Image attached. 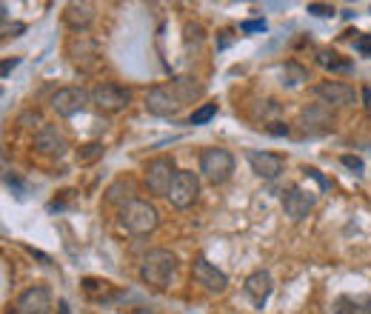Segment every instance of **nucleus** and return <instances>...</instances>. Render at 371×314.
<instances>
[{
  "mask_svg": "<svg viewBox=\"0 0 371 314\" xmlns=\"http://www.w3.org/2000/svg\"><path fill=\"white\" fill-rule=\"evenodd\" d=\"M200 94V86L192 77H174L166 86H154L146 92V112L157 117H174L186 103Z\"/></svg>",
  "mask_w": 371,
  "mask_h": 314,
  "instance_id": "1",
  "label": "nucleus"
},
{
  "mask_svg": "<svg viewBox=\"0 0 371 314\" xmlns=\"http://www.w3.org/2000/svg\"><path fill=\"white\" fill-rule=\"evenodd\" d=\"M177 271V257L168 249H151L140 263V280L154 291H166Z\"/></svg>",
  "mask_w": 371,
  "mask_h": 314,
  "instance_id": "2",
  "label": "nucleus"
},
{
  "mask_svg": "<svg viewBox=\"0 0 371 314\" xmlns=\"http://www.w3.org/2000/svg\"><path fill=\"white\" fill-rule=\"evenodd\" d=\"M157 223H160V215H157V209L151 206V203H146V200H134V203H129V206H123L120 209V226L129 232V234H149V232H154L157 229Z\"/></svg>",
  "mask_w": 371,
  "mask_h": 314,
  "instance_id": "3",
  "label": "nucleus"
},
{
  "mask_svg": "<svg viewBox=\"0 0 371 314\" xmlns=\"http://www.w3.org/2000/svg\"><path fill=\"white\" fill-rule=\"evenodd\" d=\"M200 175L209 183H215V186L226 183L235 175V157H232V151L229 148H206L200 154Z\"/></svg>",
  "mask_w": 371,
  "mask_h": 314,
  "instance_id": "4",
  "label": "nucleus"
},
{
  "mask_svg": "<svg viewBox=\"0 0 371 314\" xmlns=\"http://www.w3.org/2000/svg\"><path fill=\"white\" fill-rule=\"evenodd\" d=\"M143 178H146V186H149L151 195L168 197V189H171V183H174V178H177L174 161H171V157H154V161L146 163Z\"/></svg>",
  "mask_w": 371,
  "mask_h": 314,
  "instance_id": "5",
  "label": "nucleus"
},
{
  "mask_svg": "<svg viewBox=\"0 0 371 314\" xmlns=\"http://www.w3.org/2000/svg\"><path fill=\"white\" fill-rule=\"evenodd\" d=\"M200 197V178L195 172H177L171 189H168V203L174 209H192Z\"/></svg>",
  "mask_w": 371,
  "mask_h": 314,
  "instance_id": "6",
  "label": "nucleus"
},
{
  "mask_svg": "<svg viewBox=\"0 0 371 314\" xmlns=\"http://www.w3.org/2000/svg\"><path fill=\"white\" fill-rule=\"evenodd\" d=\"M89 94H92V103H95L100 112H106V114L123 112V109L131 103V92L123 89V86H117V83H97Z\"/></svg>",
  "mask_w": 371,
  "mask_h": 314,
  "instance_id": "7",
  "label": "nucleus"
},
{
  "mask_svg": "<svg viewBox=\"0 0 371 314\" xmlns=\"http://www.w3.org/2000/svg\"><path fill=\"white\" fill-rule=\"evenodd\" d=\"M86 100H92L89 92H83L80 86H66V89H58V92H55L52 109H55L60 117H75L77 112L86 109Z\"/></svg>",
  "mask_w": 371,
  "mask_h": 314,
  "instance_id": "8",
  "label": "nucleus"
},
{
  "mask_svg": "<svg viewBox=\"0 0 371 314\" xmlns=\"http://www.w3.org/2000/svg\"><path fill=\"white\" fill-rule=\"evenodd\" d=\"M192 274H195V283L203 286L209 294H223V291L229 288V277H226L217 266H212L206 257H198V260H195Z\"/></svg>",
  "mask_w": 371,
  "mask_h": 314,
  "instance_id": "9",
  "label": "nucleus"
},
{
  "mask_svg": "<svg viewBox=\"0 0 371 314\" xmlns=\"http://www.w3.org/2000/svg\"><path fill=\"white\" fill-rule=\"evenodd\" d=\"M314 94L323 100V106H351L357 100L354 89L348 83H340V80H323L314 86Z\"/></svg>",
  "mask_w": 371,
  "mask_h": 314,
  "instance_id": "10",
  "label": "nucleus"
},
{
  "mask_svg": "<svg viewBox=\"0 0 371 314\" xmlns=\"http://www.w3.org/2000/svg\"><path fill=\"white\" fill-rule=\"evenodd\" d=\"M311 209H314V195L311 192H306L300 186H291L289 192H283V212L294 223H300L303 217H308Z\"/></svg>",
  "mask_w": 371,
  "mask_h": 314,
  "instance_id": "11",
  "label": "nucleus"
},
{
  "mask_svg": "<svg viewBox=\"0 0 371 314\" xmlns=\"http://www.w3.org/2000/svg\"><path fill=\"white\" fill-rule=\"evenodd\" d=\"M300 120H303V129H306L308 137L326 134V131H331V126H334V114H331V109L323 106V103H314V106L303 109Z\"/></svg>",
  "mask_w": 371,
  "mask_h": 314,
  "instance_id": "12",
  "label": "nucleus"
},
{
  "mask_svg": "<svg viewBox=\"0 0 371 314\" xmlns=\"http://www.w3.org/2000/svg\"><path fill=\"white\" fill-rule=\"evenodd\" d=\"M249 166H252V172L257 178L274 180V178H280L286 161H283L280 154H271V151H249Z\"/></svg>",
  "mask_w": 371,
  "mask_h": 314,
  "instance_id": "13",
  "label": "nucleus"
},
{
  "mask_svg": "<svg viewBox=\"0 0 371 314\" xmlns=\"http://www.w3.org/2000/svg\"><path fill=\"white\" fill-rule=\"evenodd\" d=\"M52 305V291L46 286H32L18 297V311L21 314H46Z\"/></svg>",
  "mask_w": 371,
  "mask_h": 314,
  "instance_id": "14",
  "label": "nucleus"
},
{
  "mask_svg": "<svg viewBox=\"0 0 371 314\" xmlns=\"http://www.w3.org/2000/svg\"><path fill=\"white\" fill-rule=\"evenodd\" d=\"M246 294H249V300L254 303V305H266V300L271 297V288H274V280H271V274L269 271H263V269H257V271H252L249 277H246Z\"/></svg>",
  "mask_w": 371,
  "mask_h": 314,
  "instance_id": "15",
  "label": "nucleus"
},
{
  "mask_svg": "<svg viewBox=\"0 0 371 314\" xmlns=\"http://www.w3.org/2000/svg\"><path fill=\"white\" fill-rule=\"evenodd\" d=\"M35 148L41 154H58L60 157L66 151V137L58 131V126H43L35 137Z\"/></svg>",
  "mask_w": 371,
  "mask_h": 314,
  "instance_id": "16",
  "label": "nucleus"
},
{
  "mask_svg": "<svg viewBox=\"0 0 371 314\" xmlns=\"http://www.w3.org/2000/svg\"><path fill=\"white\" fill-rule=\"evenodd\" d=\"M66 23L75 29V32H83L92 21H95V6L92 4H69L66 12H63Z\"/></svg>",
  "mask_w": 371,
  "mask_h": 314,
  "instance_id": "17",
  "label": "nucleus"
},
{
  "mask_svg": "<svg viewBox=\"0 0 371 314\" xmlns=\"http://www.w3.org/2000/svg\"><path fill=\"white\" fill-rule=\"evenodd\" d=\"M334 314H371V297L368 294H345L334 300Z\"/></svg>",
  "mask_w": 371,
  "mask_h": 314,
  "instance_id": "18",
  "label": "nucleus"
},
{
  "mask_svg": "<svg viewBox=\"0 0 371 314\" xmlns=\"http://www.w3.org/2000/svg\"><path fill=\"white\" fill-rule=\"evenodd\" d=\"M317 66H323L326 72H351V60H345L334 49H320L317 52Z\"/></svg>",
  "mask_w": 371,
  "mask_h": 314,
  "instance_id": "19",
  "label": "nucleus"
},
{
  "mask_svg": "<svg viewBox=\"0 0 371 314\" xmlns=\"http://www.w3.org/2000/svg\"><path fill=\"white\" fill-rule=\"evenodd\" d=\"M308 75H306V69L300 66V63H294V60H289L286 66H283V86H289V89H294V86H300L303 80H306Z\"/></svg>",
  "mask_w": 371,
  "mask_h": 314,
  "instance_id": "20",
  "label": "nucleus"
},
{
  "mask_svg": "<svg viewBox=\"0 0 371 314\" xmlns=\"http://www.w3.org/2000/svg\"><path fill=\"white\" fill-rule=\"evenodd\" d=\"M215 114H217V103H203L200 109H195V112H192L189 123H192V126H203V123H209Z\"/></svg>",
  "mask_w": 371,
  "mask_h": 314,
  "instance_id": "21",
  "label": "nucleus"
},
{
  "mask_svg": "<svg viewBox=\"0 0 371 314\" xmlns=\"http://www.w3.org/2000/svg\"><path fill=\"white\" fill-rule=\"evenodd\" d=\"M100 154H103V146H100V143H89V146H83V148L77 151V161H80V163H95Z\"/></svg>",
  "mask_w": 371,
  "mask_h": 314,
  "instance_id": "22",
  "label": "nucleus"
},
{
  "mask_svg": "<svg viewBox=\"0 0 371 314\" xmlns=\"http://www.w3.org/2000/svg\"><path fill=\"white\" fill-rule=\"evenodd\" d=\"M340 163H343L345 169H351L354 175H362V169H365V166H362V161H360L357 154H343V157H340Z\"/></svg>",
  "mask_w": 371,
  "mask_h": 314,
  "instance_id": "23",
  "label": "nucleus"
},
{
  "mask_svg": "<svg viewBox=\"0 0 371 314\" xmlns=\"http://www.w3.org/2000/svg\"><path fill=\"white\" fill-rule=\"evenodd\" d=\"M334 6H328V4H308V15H314V18H334Z\"/></svg>",
  "mask_w": 371,
  "mask_h": 314,
  "instance_id": "24",
  "label": "nucleus"
},
{
  "mask_svg": "<svg viewBox=\"0 0 371 314\" xmlns=\"http://www.w3.org/2000/svg\"><path fill=\"white\" fill-rule=\"evenodd\" d=\"M243 35H254V32H266V21H243L240 23Z\"/></svg>",
  "mask_w": 371,
  "mask_h": 314,
  "instance_id": "25",
  "label": "nucleus"
},
{
  "mask_svg": "<svg viewBox=\"0 0 371 314\" xmlns=\"http://www.w3.org/2000/svg\"><path fill=\"white\" fill-rule=\"evenodd\" d=\"M354 49L362 55V58H371V35H360L354 40Z\"/></svg>",
  "mask_w": 371,
  "mask_h": 314,
  "instance_id": "26",
  "label": "nucleus"
},
{
  "mask_svg": "<svg viewBox=\"0 0 371 314\" xmlns=\"http://www.w3.org/2000/svg\"><path fill=\"white\" fill-rule=\"evenodd\" d=\"M18 63H21L18 58H12V60H4V66H0V75H4V77H9V72H12Z\"/></svg>",
  "mask_w": 371,
  "mask_h": 314,
  "instance_id": "27",
  "label": "nucleus"
},
{
  "mask_svg": "<svg viewBox=\"0 0 371 314\" xmlns=\"http://www.w3.org/2000/svg\"><path fill=\"white\" fill-rule=\"evenodd\" d=\"M269 131H271V134H289V129H286L283 123H274V126H271Z\"/></svg>",
  "mask_w": 371,
  "mask_h": 314,
  "instance_id": "28",
  "label": "nucleus"
},
{
  "mask_svg": "<svg viewBox=\"0 0 371 314\" xmlns=\"http://www.w3.org/2000/svg\"><path fill=\"white\" fill-rule=\"evenodd\" d=\"M362 97H365V106H368V112H371V89H368V86L362 89Z\"/></svg>",
  "mask_w": 371,
  "mask_h": 314,
  "instance_id": "29",
  "label": "nucleus"
},
{
  "mask_svg": "<svg viewBox=\"0 0 371 314\" xmlns=\"http://www.w3.org/2000/svg\"><path fill=\"white\" fill-rule=\"evenodd\" d=\"M6 314H21V311H18V308H9V311H6Z\"/></svg>",
  "mask_w": 371,
  "mask_h": 314,
  "instance_id": "30",
  "label": "nucleus"
}]
</instances>
